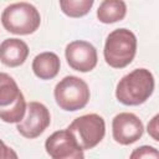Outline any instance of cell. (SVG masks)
<instances>
[{
  "label": "cell",
  "mask_w": 159,
  "mask_h": 159,
  "mask_svg": "<svg viewBox=\"0 0 159 159\" xmlns=\"http://www.w3.org/2000/svg\"><path fill=\"white\" fill-rule=\"evenodd\" d=\"M154 91V77L147 68H135L123 76L116 88L117 99L125 106L144 103Z\"/></svg>",
  "instance_id": "1"
},
{
  "label": "cell",
  "mask_w": 159,
  "mask_h": 159,
  "mask_svg": "<svg viewBox=\"0 0 159 159\" xmlns=\"http://www.w3.org/2000/svg\"><path fill=\"white\" fill-rule=\"evenodd\" d=\"M137 52V37L128 29L113 30L106 39L104 60L113 68H124L134 58Z\"/></svg>",
  "instance_id": "2"
},
{
  "label": "cell",
  "mask_w": 159,
  "mask_h": 159,
  "mask_svg": "<svg viewBox=\"0 0 159 159\" xmlns=\"http://www.w3.org/2000/svg\"><path fill=\"white\" fill-rule=\"evenodd\" d=\"M1 24L4 29L11 34L30 35L39 29L41 16L39 10L30 2H14L4 9Z\"/></svg>",
  "instance_id": "3"
},
{
  "label": "cell",
  "mask_w": 159,
  "mask_h": 159,
  "mask_svg": "<svg viewBox=\"0 0 159 159\" xmlns=\"http://www.w3.org/2000/svg\"><path fill=\"white\" fill-rule=\"evenodd\" d=\"M53 96L57 106L68 112H75L86 107L89 101L88 84L80 77L66 76L55 87Z\"/></svg>",
  "instance_id": "4"
},
{
  "label": "cell",
  "mask_w": 159,
  "mask_h": 159,
  "mask_svg": "<svg viewBox=\"0 0 159 159\" xmlns=\"http://www.w3.org/2000/svg\"><path fill=\"white\" fill-rule=\"evenodd\" d=\"M82 150L92 149L102 142L106 133L104 119L96 113L81 116L67 127Z\"/></svg>",
  "instance_id": "5"
},
{
  "label": "cell",
  "mask_w": 159,
  "mask_h": 159,
  "mask_svg": "<svg viewBox=\"0 0 159 159\" xmlns=\"http://www.w3.org/2000/svg\"><path fill=\"white\" fill-rule=\"evenodd\" d=\"M50 122L51 116L47 107L40 102H30L26 106L25 117L17 123L16 129L22 137L34 139L45 132Z\"/></svg>",
  "instance_id": "6"
},
{
  "label": "cell",
  "mask_w": 159,
  "mask_h": 159,
  "mask_svg": "<svg viewBox=\"0 0 159 159\" xmlns=\"http://www.w3.org/2000/svg\"><path fill=\"white\" fill-rule=\"evenodd\" d=\"M45 149L52 159H84L83 150L67 128L52 133L45 142Z\"/></svg>",
  "instance_id": "7"
},
{
  "label": "cell",
  "mask_w": 159,
  "mask_h": 159,
  "mask_svg": "<svg viewBox=\"0 0 159 159\" xmlns=\"http://www.w3.org/2000/svg\"><path fill=\"white\" fill-rule=\"evenodd\" d=\"M65 56L68 66L78 72H89L97 65L96 47L83 40H76L66 46Z\"/></svg>",
  "instance_id": "8"
},
{
  "label": "cell",
  "mask_w": 159,
  "mask_h": 159,
  "mask_svg": "<svg viewBox=\"0 0 159 159\" xmlns=\"http://www.w3.org/2000/svg\"><path fill=\"white\" fill-rule=\"evenodd\" d=\"M143 132L144 127L142 120L133 113L122 112L112 120L113 139L122 145L135 143L143 135Z\"/></svg>",
  "instance_id": "9"
},
{
  "label": "cell",
  "mask_w": 159,
  "mask_h": 159,
  "mask_svg": "<svg viewBox=\"0 0 159 159\" xmlns=\"http://www.w3.org/2000/svg\"><path fill=\"white\" fill-rule=\"evenodd\" d=\"M29 56V46L25 41L12 37L0 43V61L7 67L22 65Z\"/></svg>",
  "instance_id": "10"
},
{
  "label": "cell",
  "mask_w": 159,
  "mask_h": 159,
  "mask_svg": "<svg viewBox=\"0 0 159 159\" xmlns=\"http://www.w3.org/2000/svg\"><path fill=\"white\" fill-rule=\"evenodd\" d=\"M61 67L60 57L53 52H41L32 61V71L40 80H52Z\"/></svg>",
  "instance_id": "11"
},
{
  "label": "cell",
  "mask_w": 159,
  "mask_h": 159,
  "mask_svg": "<svg viewBox=\"0 0 159 159\" xmlns=\"http://www.w3.org/2000/svg\"><path fill=\"white\" fill-rule=\"evenodd\" d=\"M127 5L122 0H104L97 9V17L103 24H113L124 19Z\"/></svg>",
  "instance_id": "12"
},
{
  "label": "cell",
  "mask_w": 159,
  "mask_h": 159,
  "mask_svg": "<svg viewBox=\"0 0 159 159\" xmlns=\"http://www.w3.org/2000/svg\"><path fill=\"white\" fill-rule=\"evenodd\" d=\"M21 91L16 81L7 73L0 72V108H6L14 104Z\"/></svg>",
  "instance_id": "13"
},
{
  "label": "cell",
  "mask_w": 159,
  "mask_h": 159,
  "mask_svg": "<svg viewBox=\"0 0 159 159\" xmlns=\"http://www.w3.org/2000/svg\"><path fill=\"white\" fill-rule=\"evenodd\" d=\"M26 101L24 94L21 93L19 98L6 108H0V119H2L6 123H19L22 120L26 113Z\"/></svg>",
  "instance_id": "14"
},
{
  "label": "cell",
  "mask_w": 159,
  "mask_h": 159,
  "mask_svg": "<svg viewBox=\"0 0 159 159\" xmlns=\"http://www.w3.org/2000/svg\"><path fill=\"white\" fill-rule=\"evenodd\" d=\"M93 0H61L60 7L62 12L70 17H81L89 12Z\"/></svg>",
  "instance_id": "15"
},
{
  "label": "cell",
  "mask_w": 159,
  "mask_h": 159,
  "mask_svg": "<svg viewBox=\"0 0 159 159\" xmlns=\"http://www.w3.org/2000/svg\"><path fill=\"white\" fill-rule=\"evenodd\" d=\"M129 159H159V152L154 147L142 145L130 153Z\"/></svg>",
  "instance_id": "16"
},
{
  "label": "cell",
  "mask_w": 159,
  "mask_h": 159,
  "mask_svg": "<svg viewBox=\"0 0 159 159\" xmlns=\"http://www.w3.org/2000/svg\"><path fill=\"white\" fill-rule=\"evenodd\" d=\"M0 159H19L16 152L0 139Z\"/></svg>",
  "instance_id": "17"
},
{
  "label": "cell",
  "mask_w": 159,
  "mask_h": 159,
  "mask_svg": "<svg viewBox=\"0 0 159 159\" xmlns=\"http://www.w3.org/2000/svg\"><path fill=\"white\" fill-rule=\"evenodd\" d=\"M158 118H159V116L155 114L153 117V119L148 123V133L154 140H159V137H158V130H159L158 129Z\"/></svg>",
  "instance_id": "18"
}]
</instances>
